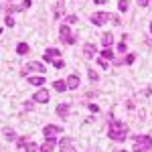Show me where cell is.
<instances>
[{"mask_svg": "<svg viewBox=\"0 0 152 152\" xmlns=\"http://www.w3.org/2000/svg\"><path fill=\"white\" fill-rule=\"evenodd\" d=\"M99 59H104V61H114V53H112V49H104L102 53H99Z\"/></svg>", "mask_w": 152, "mask_h": 152, "instance_id": "cell-16", "label": "cell"}, {"mask_svg": "<svg viewBox=\"0 0 152 152\" xmlns=\"http://www.w3.org/2000/svg\"><path fill=\"white\" fill-rule=\"evenodd\" d=\"M112 24H122V20H120V16H116V14H112Z\"/></svg>", "mask_w": 152, "mask_h": 152, "instance_id": "cell-32", "label": "cell"}, {"mask_svg": "<svg viewBox=\"0 0 152 152\" xmlns=\"http://www.w3.org/2000/svg\"><path fill=\"white\" fill-rule=\"evenodd\" d=\"M33 99H35L37 104H47L49 102V91L47 89H39V91L33 95Z\"/></svg>", "mask_w": 152, "mask_h": 152, "instance_id": "cell-9", "label": "cell"}, {"mask_svg": "<svg viewBox=\"0 0 152 152\" xmlns=\"http://www.w3.org/2000/svg\"><path fill=\"white\" fill-rule=\"evenodd\" d=\"M138 4H140L142 8H146V6H148V0H138Z\"/></svg>", "mask_w": 152, "mask_h": 152, "instance_id": "cell-34", "label": "cell"}, {"mask_svg": "<svg viewBox=\"0 0 152 152\" xmlns=\"http://www.w3.org/2000/svg\"><path fill=\"white\" fill-rule=\"evenodd\" d=\"M16 53L18 55H26L28 53V43H18L16 45Z\"/></svg>", "mask_w": 152, "mask_h": 152, "instance_id": "cell-18", "label": "cell"}, {"mask_svg": "<svg viewBox=\"0 0 152 152\" xmlns=\"http://www.w3.org/2000/svg\"><path fill=\"white\" fill-rule=\"evenodd\" d=\"M122 152H126V150H122Z\"/></svg>", "mask_w": 152, "mask_h": 152, "instance_id": "cell-37", "label": "cell"}, {"mask_svg": "<svg viewBox=\"0 0 152 152\" xmlns=\"http://www.w3.org/2000/svg\"><path fill=\"white\" fill-rule=\"evenodd\" d=\"M4 24H6V26H14V18H12L10 14H6V18H4Z\"/></svg>", "mask_w": 152, "mask_h": 152, "instance_id": "cell-28", "label": "cell"}, {"mask_svg": "<svg viewBox=\"0 0 152 152\" xmlns=\"http://www.w3.org/2000/svg\"><path fill=\"white\" fill-rule=\"evenodd\" d=\"M28 83L31 85H37V87L39 85H45V77L43 75H33V77H28Z\"/></svg>", "mask_w": 152, "mask_h": 152, "instance_id": "cell-15", "label": "cell"}, {"mask_svg": "<svg viewBox=\"0 0 152 152\" xmlns=\"http://www.w3.org/2000/svg\"><path fill=\"white\" fill-rule=\"evenodd\" d=\"M130 8V2L128 0H120V2H118V10L120 12H126Z\"/></svg>", "mask_w": 152, "mask_h": 152, "instance_id": "cell-20", "label": "cell"}, {"mask_svg": "<svg viewBox=\"0 0 152 152\" xmlns=\"http://www.w3.org/2000/svg\"><path fill=\"white\" fill-rule=\"evenodd\" d=\"M87 107H89V112H94V114H97V112H99V107H97L95 104H87Z\"/></svg>", "mask_w": 152, "mask_h": 152, "instance_id": "cell-29", "label": "cell"}, {"mask_svg": "<svg viewBox=\"0 0 152 152\" xmlns=\"http://www.w3.org/2000/svg\"><path fill=\"white\" fill-rule=\"evenodd\" d=\"M63 10H65V4H63V2L59 0L57 4H55V18H59V16L63 14Z\"/></svg>", "mask_w": 152, "mask_h": 152, "instance_id": "cell-19", "label": "cell"}, {"mask_svg": "<svg viewBox=\"0 0 152 152\" xmlns=\"http://www.w3.org/2000/svg\"><path fill=\"white\" fill-rule=\"evenodd\" d=\"M134 61H136V55H134V53H130L128 57H124V63H126V65H132Z\"/></svg>", "mask_w": 152, "mask_h": 152, "instance_id": "cell-25", "label": "cell"}, {"mask_svg": "<svg viewBox=\"0 0 152 152\" xmlns=\"http://www.w3.org/2000/svg\"><path fill=\"white\" fill-rule=\"evenodd\" d=\"M65 23H67V24H75V23H77V14H69V16L65 18Z\"/></svg>", "mask_w": 152, "mask_h": 152, "instance_id": "cell-26", "label": "cell"}, {"mask_svg": "<svg viewBox=\"0 0 152 152\" xmlns=\"http://www.w3.org/2000/svg\"><path fill=\"white\" fill-rule=\"evenodd\" d=\"M107 136L114 142H124L128 138V126L120 120H112L110 126H107Z\"/></svg>", "mask_w": 152, "mask_h": 152, "instance_id": "cell-1", "label": "cell"}, {"mask_svg": "<svg viewBox=\"0 0 152 152\" xmlns=\"http://www.w3.org/2000/svg\"><path fill=\"white\" fill-rule=\"evenodd\" d=\"M87 77H89V81H91V83L99 81V75H97V73H95L94 69H89V71H87Z\"/></svg>", "mask_w": 152, "mask_h": 152, "instance_id": "cell-21", "label": "cell"}, {"mask_svg": "<svg viewBox=\"0 0 152 152\" xmlns=\"http://www.w3.org/2000/svg\"><path fill=\"white\" fill-rule=\"evenodd\" d=\"M53 67H55V69H63V67H65V61H63V59H55V61H53Z\"/></svg>", "mask_w": 152, "mask_h": 152, "instance_id": "cell-24", "label": "cell"}, {"mask_svg": "<svg viewBox=\"0 0 152 152\" xmlns=\"http://www.w3.org/2000/svg\"><path fill=\"white\" fill-rule=\"evenodd\" d=\"M118 51H120V53H126V41H122V43L118 45Z\"/></svg>", "mask_w": 152, "mask_h": 152, "instance_id": "cell-30", "label": "cell"}, {"mask_svg": "<svg viewBox=\"0 0 152 152\" xmlns=\"http://www.w3.org/2000/svg\"><path fill=\"white\" fill-rule=\"evenodd\" d=\"M53 87H55L57 91H65V89H69V87H67V81H63V79H57V81H53Z\"/></svg>", "mask_w": 152, "mask_h": 152, "instance_id": "cell-17", "label": "cell"}, {"mask_svg": "<svg viewBox=\"0 0 152 152\" xmlns=\"http://www.w3.org/2000/svg\"><path fill=\"white\" fill-rule=\"evenodd\" d=\"M112 20V14L110 12H94L91 14V23L95 24V26H102V24L110 23Z\"/></svg>", "mask_w": 152, "mask_h": 152, "instance_id": "cell-4", "label": "cell"}, {"mask_svg": "<svg viewBox=\"0 0 152 152\" xmlns=\"http://www.w3.org/2000/svg\"><path fill=\"white\" fill-rule=\"evenodd\" d=\"M23 6H24V10H26L28 6H33V2H31V0H23Z\"/></svg>", "mask_w": 152, "mask_h": 152, "instance_id": "cell-33", "label": "cell"}, {"mask_svg": "<svg viewBox=\"0 0 152 152\" xmlns=\"http://www.w3.org/2000/svg\"><path fill=\"white\" fill-rule=\"evenodd\" d=\"M97 63H99V67H102V69H107V65H110V63L104 61V59H97Z\"/></svg>", "mask_w": 152, "mask_h": 152, "instance_id": "cell-31", "label": "cell"}, {"mask_svg": "<svg viewBox=\"0 0 152 152\" xmlns=\"http://www.w3.org/2000/svg\"><path fill=\"white\" fill-rule=\"evenodd\" d=\"M112 43H114L112 33H104L102 35V45H104V49H112Z\"/></svg>", "mask_w": 152, "mask_h": 152, "instance_id": "cell-14", "label": "cell"}, {"mask_svg": "<svg viewBox=\"0 0 152 152\" xmlns=\"http://www.w3.org/2000/svg\"><path fill=\"white\" fill-rule=\"evenodd\" d=\"M134 152H152V138L148 134L134 136Z\"/></svg>", "mask_w": 152, "mask_h": 152, "instance_id": "cell-2", "label": "cell"}, {"mask_svg": "<svg viewBox=\"0 0 152 152\" xmlns=\"http://www.w3.org/2000/svg\"><path fill=\"white\" fill-rule=\"evenodd\" d=\"M105 0H95V4H104Z\"/></svg>", "mask_w": 152, "mask_h": 152, "instance_id": "cell-35", "label": "cell"}, {"mask_svg": "<svg viewBox=\"0 0 152 152\" xmlns=\"http://www.w3.org/2000/svg\"><path fill=\"white\" fill-rule=\"evenodd\" d=\"M26 71H37V73H45V65H43V63H37V61H31V63H26V65H24V75H26Z\"/></svg>", "mask_w": 152, "mask_h": 152, "instance_id": "cell-6", "label": "cell"}, {"mask_svg": "<svg viewBox=\"0 0 152 152\" xmlns=\"http://www.w3.org/2000/svg\"><path fill=\"white\" fill-rule=\"evenodd\" d=\"M39 150V146H37L35 142H28L26 146H24V152H37Z\"/></svg>", "mask_w": 152, "mask_h": 152, "instance_id": "cell-22", "label": "cell"}, {"mask_svg": "<svg viewBox=\"0 0 152 152\" xmlns=\"http://www.w3.org/2000/svg\"><path fill=\"white\" fill-rule=\"evenodd\" d=\"M83 55L87 59H94L97 55V47H95L94 43H87V45H83Z\"/></svg>", "mask_w": 152, "mask_h": 152, "instance_id": "cell-10", "label": "cell"}, {"mask_svg": "<svg viewBox=\"0 0 152 152\" xmlns=\"http://www.w3.org/2000/svg\"><path fill=\"white\" fill-rule=\"evenodd\" d=\"M57 144H59V142H57L55 136H53V138H45V142L41 144V152H53Z\"/></svg>", "mask_w": 152, "mask_h": 152, "instance_id": "cell-7", "label": "cell"}, {"mask_svg": "<svg viewBox=\"0 0 152 152\" xmlns=\"http://www.w3.org/2000/svg\"><path fill=\"white\" fill-rule=\"evenodd\" d=\"M79 83H81V79H79V75H77V73H71L69 77H67V87H69V89H77V87H79Z\"/></svg>", "mask_w": 152, "mask_h": 152, "instance_id": "cell-12", "label": "cell"}, {"mask_svg": "<svg viewBox=\"0 0 152 152\" xmlns=\"http://www.w3.org/2000/svg\"><path fill=\"white\" fill-rule=\"evenodd\" d=\"M59 146H61V152H73V150H71V146H73V140H71V138H67V136L59 140Z\"/></svg>", "mask_w": 152, "mask_h": 152, "instance_id": "cell-13", "label": "cell"}, {"mask_svg": "<svg viewBox=\"0 0 152 152\" xmlns=\"http://www.w3.org/2000/svg\"><path fill=\"white\" fill-rule=\"evenodd\" d=\"M26 144H28V140H26V138H18V140H16V146H18V148H24V146H26Z\"/></svg>", "mask_w": 152, "mask_h": 152, "instance_id": "cell-27", "label": "cell"}, {"mask_svg": "<svg viewBox=\"0 0 152 152\" xmlns=\"http://www.w3.org/2000/svg\"><path fill=\"white\" fill-rule=\"evenodd\" d=\"M150 33H152V23H150Z\"/></svg>", "mask_w": 152, "mask_h": 152, "instance_id": "cell-36", "label": "cell"}, {"mask_svg": "<svg viewBox=\"0 0 152 152\" xmlns=\"http://www.w3.org/2000/svg\"><path fill=\"white\" fill-rule=\"evenodd\" d=\"M69 112H71V104H59L57 105V116L61 120H65V118L69 116Z\"/></svg>", "mask_w": 152, "mask_h": 152, "instance_id": "cell-11", "label": "cell"}, {"mask_svg": "<svg viewBox=\"0 0 152 152\" xmlns=\"http://www.w3.org/2000/svg\"><path fill=\"white\" fill-rule=\"evenodd\" d=\"M14 138H16L14 130H4V140H14Z\"/></svg>", "mask_w": 152, "mask_h": 152, "instance_id": "cell-23", "label": "cell"}, {"mask_svg": "<svg viewBox=\"0 0 152 152\" xmlns=\"http://www.w3.org/2000/svg\"><path fill=\"white\" fill-rule=\"evenodd\" d=\"M61 132H63L61 126H57V124H49V126L43 128V136H45V138H53V136H57V134H61Z\"/></svg>", "mask_w": 152, "mask_h": 152, "instance_id": "cell-5", "label": "cell"}, {"mask_svg": "<svg viewBox=\"0 0 152 152\" xmlns=\"http://www.w3.org/2000/svg\"><path fill=\"white\" fill-rule=\"evenodd\" d=\"M59 49H55V47H49L47 51H45V55H43V59H45V63H53L55 59H59Z\"/></svg>", "mask_w": 152, "mask_h": 152, "instance_id": "cell-8", "label": "cell"}, {"mask_svg": "<svg viewBox=\"0 0 152 152\" xmlns=\"http://www.w3.org/2000/svg\"><path fill=\"white\" fill-rule=\"evenodd\" d=\"M59 39H61L65 45H75V37L71 33L69 24H61V28H59Z\"/></svg>", "mask_w": 152, "mask_h": 152, "instance_id": "cell-3", "label": "cell"}]
</instances>
